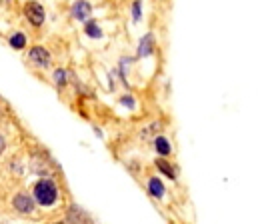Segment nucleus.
<instances>
[{"label":"nucleus","instance_id":"f257e3e1","mask_svg":"<svg viewBox=\"0 0 258 224\" xmlns=\"http://www.w3.org/2000/svg\"><path fill=\"white\" fill-rule=\"evenodd\" d=\"M56 198H58V190L50 178H42L36 182L34 192H32V200H36L42 206H52L56 202Z\"/></svg>","mask_w":258,"mask_h":224},{"label":"nucleus","instance_id":"f03ea898","mask_svg":"<svg viewBox=\"0 0 258 224\" xmlns=\"http://www.w3.org/2000/svg\"><path fill=\"white\" fill-rule=\"evenodd\" d=\"M12 204H14V208H16L18 212H22V214H30V212H34V200H32V196L26 194V192L16 194L14 200H12Z\"/></svg>","mask_w":258,"mask_h":224},{"label":"nucleus","instance_id":"7ed1b4c3","mask_svg":"<svg viewBox=\"0 0 258 224\" xmlns=\"http://www.w3.org/2000/svg\"><path fill=\"white\" fill-rule=\"evenodd\" d=\"M24 12H26V18H28L34 26H40V24H42V20H44V8H42V4H38V2H28L26 8H24Z\"/></svg>","mask_w":258,"mask_h":224},{"label":"nucleus","instance_id":"20e7f679","mask_svg":"<svg viewBox=\"0 0 258 224\" xmlns=\"http://www.w3.org/2000/svg\"><path fill=\"white\" fill-rule=\"evenodd\" d=\"M28 56H30V60H32L36 66H40V68H48V66H50V54H48V50L42 48V46H34Z\"/></svg>","mask_w":258,"mask_h":224},{"label":"nucleus","instance_id":"39448f33","mask_svg":"<svg viewBox=\"0 0 258 224\" xmlns=\"http://www.w3.org/2000/svg\"><path fill=\"white\" fill-rule=\"evenodd\" d=\"M90 10H92V8H90L88 2H74V4H72V16H74L76 20H82V22H84V20L90 16Z\"/></svg>","mask_w":258,"mask_h":224},{"label":"nucleus","instance_id":"423d86ee","mask_svg":"<svg viewBox=\"0 0 258 224\" xmlns=\"http://www.w3.org/2000/svg\"><path fill=\"white\" fill-rule=\"evenodd\" d=\"M148 190L154 198H162L164 196V184L160 178H148Z\"/></svg>","mask_w":258,"mask_h":224},{"label":"nucleus","instance_id":"0eeeda50","mask_svg":"<svg viewBox=\"0 0 258 224\" xmlns=\"http://www.w3.org/2000/svg\"><path fill=\"white\" fill-rule=\"evenodd\" d=\"M154 146H156V152H158V154H162V156H166V154L170 152V144H168V140H166L164 136H156Z\"/></svg>","mask_w":258,"mask_h":224},{"label":"nucleus","instance_id":"6e6552de","mask_svg":"<svg viewBox=\"0 0 258 224\" xmlns=\"http://www.w3.org/2000/svg\"><path fill=\"white\" fill-rule=\"evenodd\" d=\"M150 52H152V36H150V34H146V36H144V40L140 42L138 54H140V56H146V54H150Z\"/></svg>","mask_w":258,"mask_h":224},{"label":"nucleus","instance_id":"1a4fd4ad","mask_svg":"<svg viewBox=\"0 0 258 224\" xmlns=\"http://www.w3.org/2000/svg\"><path fill=\"white\" fill-rule=\"evenodd\" d=\"M86 32H88V36H92V38H102V30H100V26H98L94 20H90V22L86 24Z\"/></svg>","mask_w":258,"mask_h":224},{"label":"nucleus","instance_id":"9d476101","mask_svg":"<svg viewBox=\"0 0 258 224\" xmlns=\"http://www.w3.org/2000/svg\"><path fill=\"white\" fill-rule=\"evenodd\" d=\"M24 44H26V36H24L22 32H16V34L10 36V46H14V48H24Z\"/></svg>","mask_w":258,"mask_h":224},{"label":"nucleus","instance_id":"9b49d317","mask_svg":"<svg viewBox=\"0 0 258 224\" xmlns=\"http://www.w3.org/2000/svg\"><path fill=\"white\" fill-rule=\"evenodd\" d=\"M156 164H158V168H160L162 172H166V174H168L170 178H174V176H176V172H174V168H170V164H168L166 160H158Z\"/></svg>","mask_w":258,"mask_h":224},{"label":"nucleus","instance_id":"f8f14e48","mask_svg":"<svg viewBox=\"0 0 258 224\" xmlns=\"http://www.w3.org/2000/svg\"><path fill=\"white\" fill-rule=\"evenodd\" d=\"M54 80H56V84H58V86H64V82H66V72L62 70V68H58V70L54 72Z\"/></svg>","mask_w":258,"mask_h":224},{"label":"nucleus","instance_id":"ddd939ff","mask_svg":"<svg viewBox=\"0 0 258 224\" xmlns=\"http://www.w3.org/2000/svg\"><path fill=\"white\" fill-rule=\"evenodd\" d=\"M152 128H156V130H160V122H154V124H152ZM150 134H152V132H150L148 128H144V130H142V138H148Z\"/></svg>","mask_w":258,"mask_h":224},{"label":"nucleus","instance_id":"4468645a","mask_svg":"<svg viewBox=\"0 0 258 224\" xmlns=\"http://www.w3.org/2000/svg\"><path fill=\"white\" fill-rule=\"evenodd\" d=\"M4 150H6V138H4L2 134H0V154H2Z\"/></svg>","mask_w":258,"mask_h":224}]
</instances>
